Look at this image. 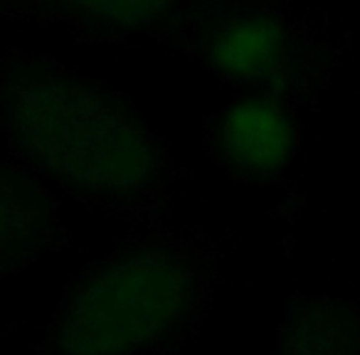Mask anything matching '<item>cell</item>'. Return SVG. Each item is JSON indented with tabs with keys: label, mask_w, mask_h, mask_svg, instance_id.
Returning <instances> with one entry per match:
<instances>
[{
	"label": "cell",
	"mask_w": 360,
	"mask_h": 355,
	"mask_svg": "<svg viewBox=\"0 0 360 355\" xmlns=\"http://www.w3.org/2000/svg\"><path fill=\"white\" fill-rule=\"evenodd\" d=\"M0 134L15 163L55 198L134 217L173 198L175 165L141 111L52 57L0 52Z\"/></svg>",
	"instance_id": "obj_1"
},
{
	"label": "cell",
	"mask_w": 360,
	"mask_h": 355,
	"mask_svg": "<svg viewBox=\"0 0 360 355\" xmlns=\"http://www.w3.org/2000/svg\"><path fill=\"white\" fill-rule=\"evenodd\" d=\"M215 276L200 235L129 237L72 281L32 355H175L205 318Z\"/></svg>",
	"instance_id": "obj_2"
},
{
	"label": "cell",
	"mask_w": 360,
	"mask_h": 355,
	"mask_svg": "<svg viewBox=\"0 0 360 355\" xmlns=\"http://www.w3.org/2000/svg\"><path fill=\"white\" fill-rule=\"evenodd\" d=\"M281 0H0V15L101 42L153 40L217 77L242 30Z\"/></svg>",
	"instance_id": "obj_3"
},
{
	"label": "cell",
	"mask_w": 360,
	"mask_h": 355,
	"mask_svg": "<svg viewBox=\"0 0 360 355\" xmlns=\"http://www.w3.org/2000/svg\"><path fill=\"white\" fill-rule=\"evenodd\" d=\"M306 114L281 96L245 94L205 119V153L232 181L274 186L299 153Z\"/></svg>",
	"instance_id": "obj_4"
},
{
	"label": "cell",
	"mask_w": 360,
	"mask_h": 355,
	"mask_svg": "<svg viewBox=\"0 0 360 355\" xmlns=\"http://www.w3.org/2000/svg\"><path fill=\"white\" fill-rule=\"evenodd\" d=\"M67 245L57 198L18 163H0V276Z\"/></svg>",
	"instance_id": "obj_5"
},
{
	"label": "cell",
	"mask_w": 360,
	"mask_h": 355,
	"mask_svg": "<svg viewBox=\"0 0 360 355\" xmlns=\"http://www.w3.org/2000/svg\"><path fill=\"white\" fill-rule=\"evenodd\" d=\"M271 355H360V306L338 296H299L286 306Z\"/></svg>",
	"instance_id": "obj_6"
}]
</instances>
